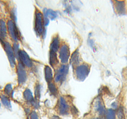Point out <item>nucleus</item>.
Here are the masks:
<instances>
[{
    "label": "nucleus",
    "instance_id": "obj_11",
    "mask_svg": "<svg viewBox=\"0 0 127 119\" xmlns=\"http://www.w3.org/2000/svg\"><path fill=\"white\" fill-rule=\"evenodd\" d=\"M95 109L96 111L99 113V114L101 116L106 114V111L105 109V107L104 106V104L103 103L102 100L100 98L97 99L96 101H95Z\"/></svg>",
    "mask_w": 127,
    "mask_h": 119
},
{
    "label": "nucleus",
    "instance_id": "obj_1",
    "mask_svg": "<svg viewBox=\"0 0 127 119\" xmlns=\"http://www.w3.org/2000/svg\"><path fill=\"white\" fill-rule=\"evenodd\" d=\"M44 26L43 14L37 9L35 14L34 30L38 36H42L45 33Z\"/></svg>",
    "mask_w": 127,
    "mask_h": 119
},
{
    "label": "nucleus",
    "instance_id": "obj_23",
    "mask_svg": "<svg viewBox=\"0 0 127 119\" xmlns=\"http://www.w3.org/2000/svg\"><path fill=\"white\" fill-rule=\"evenodd\" d=\"M41 89L40 84L39 83H36L34 87V96L35 98L38 100L41 97Z\"/></svg>",
    "mask_w": 127,
    "mask_h": 119
},
{
    "label": "nucleus",
    "instance_id": "obj_24",
    "mask_svg": "<svg viewBox=\"0 0 127 119\" xmlns=\"http://www.w3.org/2000/svg\"><path fill=\"white\" fill-rule=\"evenodd\" d=\"M117 116L119 119H125V115L123 107H120L118 110Z\"/></svg>",
    "mask_w": 127,
    "mask_h": 119
},
{
    "label": "nucleus",
    "instance_id": "obj_27",
    "mask_svg": "<svg viewBox=\"0 0 127 119\" xmlns=\"http://www.w3.org/2000/svg\"><path fill=\"white\" fill-rule=\"evenodd\" d=\"M31 104L35 109H38V108H39V106H40L38 100L36 99L35 98L34 99V100H33V101L32 102Z\"/></svg>",
    "mask_w": 127,
    "mask_h": 119
},
{
    "label": "nucleus",
    "instance_id": "obj_32",
    "mask_svg": "<svg viewBox=\"0 0 127 119\" xmlns=\"http://www.w3.org/2000/svg\"></svg>",
    "mask_w": 127,
    "mask_h": 119
},
{
    "label": "nucleus",
    "instance_id": "obj_13",
    "mask_svg": "<svg viewBox=\"0 0 127 119\" xmlns=\"http://www.w3.org/2000/svg\"><path fill=\"white\" fill-rule=\"evenodd\" d=\"M80 56L78 50H75L72 54L70 59V64L73 67L77 66L80 63Z\"/></svg>",
    "mask_w": 127,
    "mask_h": 119
},
{
    "label": "nucleus",
    "instance_id": "obj_21",
    "mask_svg": "<svg viewBox=\"0 0 127 119\" xmlns=\"http://www.w3.org/2000/svg\"><path fill=\"white\" fill-rule=\"evenodd\" d=\"M4 93L7 96L13 97V91L12 85L11 83H8L6 85L4 89Z\"/></svg>",
    "mask_w": 127,
    "mask_h": 119
},
{
    "label": "nucleus",
    "instance_id": "obj_3",
    "mask_svg": "<svg viewBox=\"0 0 127 119\" xmlns=\"http://www.w3.org/2000/svg\"><path fill=\"white\" fill-rule=\"evenodd\" d=\"M0 43L2 45L3 49L5 51L7 56L8 57V60L12 68H14L15 66V55L13 50V47L8 42L5 41H3L0 42Z\"/></svg>",
    "mask_w": 127,
    "mask_h": 119
},
{
    "label": "nucleus",
    "instance_id": "obj_8",
    "mask_svg": "<svg viewBox=\"0 0 127 119\" xmlns=\"http://www.w3.org/2000/svg\"><path fill=\"white\" fill-rule=\"evenodd\" d=\"M25 67L20 63H18L17 66V74L18 82L20 85L23 84L27 80V73Z\"/></svg>",
    "mask_w": 127,
    "mask_h": 119
},
{
    "label": "nucleus",
    "instance_id": "obj_5",
    "mask_svg": "<svg viewBox=\"0 0 127 119\" xmlns=\"http://www.w3.org/2000/svg\"><path fill=\"white\" fill-rule=\"evenodd\" d=\"M89 66L87 64H83L77 66L76 69L77 79L80 81H84L89 74Z\"/></svg>",
    "mask_w": 127,
    "mask_h": 119
},
{
    "label": "nucleus",
    "instance_id": "obj_4",
    "mask_svg": "<svg viewBox=\"0 0 127 119\" xmlns=\"http://www.w3.org/2000/svg\"><path fill=\"white\" fill-rule=\"evenodd\" d=\"M69 71V66L64 64L58 69L55 75V80L57 82L62 83L66 79Z\"/></svg>",
    "mask_w": 127,
    "mask_h": 119
},
{
    "label": "nucleus",
    "instance_id": "obj_22",
    "mask_svg": "<svg viewBox=\"0 0 127 119\" xmlns=\"http://www.w3.org/2000/svg\"><path fill=\"white\" fill-rule=\"evenodd\" d=\"M106 119H116V113L112 109H109L106 112Z\"/></svg>",
    "mask_w": 127,
    "mask_h": 119
},
{
    "label": "nucleus",
    "instance_id": "obj_26",
    "mask_svg": "<svg viewBox=\"0 0 127 119\" xmlns=\"http://www.w3.org/2000/svg\"><path fill=\"white\" fill-rule=\"evenodd\" d=\"M88 42H89V46L92 48L93 50H94V51H95L96 48H95V46L94 42L93 40V39H91L90 37H89Z\"/></svg>",
    "mask_w": 127,
    "mask_h": 119
},
{
    "label": "nucleus",
    "instance_id": "obj_25",
    "mask_svg": "<svg viewBox=\"0 0 127 119\" xmlns=\"http://www.w3.org/2000/svg\"><path fill=\"white\" fill-rule=\"evenodd\" d=\"M19 46V44H17L16 43H14L13 45V51H14V52L15 57H16L17 58L18 57V53H19V50H20Z\"/></svg>",
    "mask_w": 127,
    "mask_h": 119
},
{
    "label": "nucleus",
    "instance_id": "obj_14",
    "mask_svg": "<svg viewBox=\"0 0 127 119\" xmlns=\"http://www.w3.org/2000/svg\"><path fill=\"white\" fill-rule=\"evenodd\" d=\"M60 47V40L58 36L53 38L50 45V51L57 52Z\"/></svg>",
    "mask_w": 127,
    "mask_h": 119
},
{
    "label": "nucleus",
    "instance_id": "obj_16",
    "mask_svg": "<svg viewBox=\"0 0 127 119\" xmlns=\"http://www.w3.org/2000/svg\"><path fill=\"white\" fill-rule=\"evenodd\" d=\"M23 96L25 100L30 104L35 99V98H34L33 96L31 90L28 88L26 89L24 91L23 93Z\"/></svg>",
    "mask_w": 127,
    "mask_h": 119
},
{
    "label": "nucleus",
    "instance_id": "obj_28",
    "mask_svg": "<svg viewBox=\"0 0 127 119\" xmlns=\"http://www.w3.org/2000/svg\"><path fill=\"white\" fill-rule=\"evenodd\" d=\"M30 119H38V115L34 111H32L30 113Z\"/></svg>",
    "mask_w": 127,
    "mask_h": 119
},
{
    "label": "nucleus",
    "instance_id": "obj_29",
    "mask_svg": "<svg viewBox=\"0 0 127 119\" xmlns=\"http://www.w3.org/2000/svg\"><path fill=\"white\" fill-rule=\"evenodd\" d=\"M111 106H112L113 108H116L117 107V104H116V103L115 102H114L113 103H112V105H111Z\"/></svg>",
    "mask_w": 127,
    "mask_h": 119
},
{
    "label": "nucleus",
    "instance_id": "obj_9",
    "mask_svg": "<svg viewBox=\"0 0 127 119\" xmlns=\"http://www.w3.org/2000/svg\"><path fill=\"white\" fill-rule=\"evenodd\" d=\"M58 110L60 115H65L68 113L69 106L65 100L62 97L60 98L58 101Z\"/></svg>",
    "mask_w": 127,
    "mask_h": 119
},
{
    "label": "nucleus",
    "instance_id": "obj_7",
    "mask_svg": "<svg viewBox=\"0 0 127 119\" xmlns=\"http://www.w3.org/2000/svg\"><path fill=\"white\" fill-rule=\"evenodd\" d=\"M59 59L62 63L65 64L68 63L70 57V49L69 47L66 45H63L59 50Z\"/></svg>",
    "mask_w": 127,
    "mask_h": 119
},
{
    "label": "nucleus",
    "instance_id": "obj_12",
    "mask_svg": "<svg viewBox=\"0 0 127 119\" xmlns=\"http://www.w3.org/2000/svg\"><path fill=\"white\" fill-rule=\"evenodd\" d=\"M7 34V28L5 22L0 20V42L5 41Z\"/></svg>",
    "mask_w": 127,
    "mask_h": 119
},
{
    "label": "nucleus",
    "instance_id": "obj_30",
    "mask_svg": "<svg viewBox=\"0 0 127 119\" xmlns=\"http://www.w3.org/2000/svg\"><path fill=\"white\" fill-rule=\"evenodd\" d=\"M53 119H59V118L58 117V116H54L53 117Z\"/></svg>",
    "mask_w": 127,
    "mask_h": 119
},
{
    "label": "nucleus",
    "instance_id": "obj_2",
    "mask_svg": "<svg viewBox=\"0 0 127 119\" xmlns=\"http://www.w3.org/2000/svg\"><path fill=\"white\" fill-rule=\"evenodd\" d=\"M7 28L10 37L14 42H17L21 40V35L14 22L9 20L7 24Z\"/></svg>",
    "mask_w": 127,
    "mask_h": 119
},
{
    "label": "nucleus",
    "instance_id": "obj_20",
    "mask_svg": "<svg viewBox=\"0 0 127 119\" xmlns=\"http://www.w3.org/2000/svg\"><path fill=\"white\" fill-rule=\"evenodd\" d=\"M48 88L50 93L53 96L56 97L58 95V90L55 84L53 82H49L48 84Z\"/></svg>",
    "mask_w": 127,
    "mask_h": 119
},
{
    "label": "nucleus",
    "instance_id": "obj_10",
    "mask_svg": "<svg viewBox=\"0 0 127 119\" xmlns=\"http://www.w3.org/2000/svg\"><path fill=\"white\" fill-rule=\"evenodd\" d=\"M115 9L119 15H124L126 13V5L124 1H115Z\"/></svg>",
    "mask_w": 127,
    "mask_h": 119
},
{
    "label": "nucleus",
    "instance_id": "obj_6",
    "mask_svg": "<svg viewBox=\"0 0 127 119\" xmlns=\"http://www.w3.org/2000/svg\"><path fill=\"white\" fill-rule=\"evenodd\" d=\"M19 63H22L25 67L31 68L33 65V63L30 57L25 50H19L17 57Z\"/></svg>",
    "mask_w": 127,
    "mask_h": 119
},
{
    "label": "nucleus",
    "instance_id": "obj_19",
    "mask_svg": "<svg viewBox=\"0 0 127 119\" xmlns=\"http://www.w3.org/2000/svg\"><path fill=\"white\" fill-rule=\"evenodd\" d=\"M43 15L52 20L56 19L57 16V13L52 9H45Z\"/></svg>",
    "mask_w": 127,
    "mask_h": 119
},
{
    "label": "nucleus",
    "instance_id": "obj_17",
    "mask_svg": "<svg viewBox=\"0 0 127 119\" xmlns=\"http://www.w3.org/2000/svg\"><path fill=\"white\" fill-rule=\"evenodd\" d=\"M49 63L52 67L56 66L59 63V61L57 58V53L53 51H50L49 53Z\"/></svg>",
    "mask_w": 127,
    "mask_h": 119
},
{
    "label": "nucleus",
    "instance_id": "obj_31",
    "mask_svg": "<svg viewBox=\"0 0 127 119\" xmlns=\"http://www.w3.org/2000/svg\"><path fill=\"white\" fill-rule=\"evenodd\" d=\"M100 119V118H96V119Z\"/></svg>",
    "mask_w": 127,
    "mask_h": 119
},
{
    "label": "nucleus",
    "instance_id": "obj_15",
    "mask_svg": "<svg viewBox=\"0 0 127 119\" xmlns=\"http://www.w3.org/2000/svg\"><path fill=\"white\" fill-rule=\"evenodd\" d=\"M45 80L48 83L51 82L53 79V74L52 69L50 66L46 65L44 69Z\"/></svg>",
    "mask_w": 127,
    "mask_h": 119
},
{
    "label": "nucleus",
    "instance_id": "obj_18",
    "mask_svg": "<svg viewBox=\"0 0 127 119\" xmlns=\"http://www.w3.org/2000/svg\"><path fill=\"white\" fill-rule=\"evenodd\" d=\"M0 99L2 104L7 109L11 108V102L8 96L3 94H0Z\"/></svg>",
    "mask_w": 127,
    "mask_h": 119
}]
</instances>
